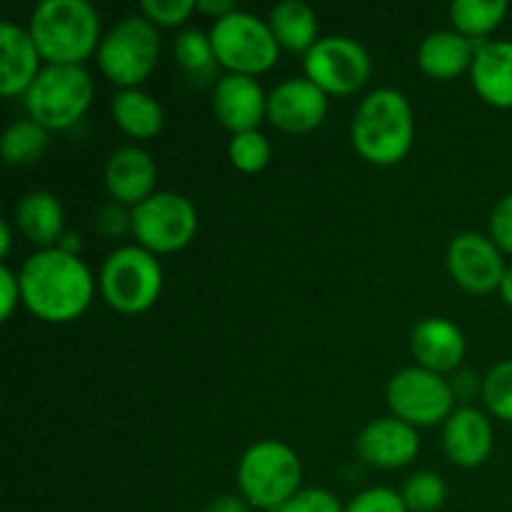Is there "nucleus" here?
Instances as JSON below:
<instances>
[{
  "mask_svg": "<svg viewBox=\"0 0 512 512\" xmlns=\"http://www.w3.org/2000/svg\"><path fill=\"white\" fill-rule=\"evenodd\" d=\"M18 278L23 303L30 313L50 323L78 318L93 298V275L88 265L60 248H43L30 255Z\"/></svg>",
  "mask_w": 512,
  "mask_h": 512,
  "instance_id": "f257e3e1",
  "label": "nucleus"
},
{
  "mask_svg": "<svg viewBox=\"0 0 512 512\" xmlns=\"http://www.w3.org/2000/svg\"><path fill=\"white\" fill-rule=\"evenodd\" d=\"M413 108L400 90L380 88L355 110L350 138L355 150L375 165H395L413 145Z\"/></svg>",
  "mask_w": 512,
  "mask_h": 512,
  "instance_id": "f03ea898",
  "label": "nucleus"
},
{
  "mask_svg": "<svg viewBox=\"0 0 512 512\" xmlns=\"http://www.w3.org/2000/svg\"><path fill=\"white\" fill-rule=\"evenodd\" d=\"M30 35L53 65H80L100 48V18L85 0H43L30 15Z\"/></svg>",
  "mask_w": 512,
  "mask_h": 512,
  "instance_id": "7ed1b4c3",
  "label": "nucleus"
},
{
  "mask_svg": "<svg viewBox=\"0 0 512 512\" xmlns=\"http://www.w3.org/2000/svg\"><path fill=\"white\" fill-rule=\"evenodd\" d=\"M303 465L280 440H260L245 450L238 465V485L250 505L275 510L300 493Z\"/></svg>",
  "mask_w": 512,
  "mask_h": 512,
  "instance_id": "20e7f679",
  "label": "nucleus"
},
{
  "mask_svg": "<svg viewBox=\"0 0 512 512\" xmlns=\"http://www.w3.org/2000/svg\"><path fill=\"white\" fill-rule=\"evenodd\" d=\"M93 100V80L83 65L48 63L25 93L30 118L48 130L70 128Z\"/></svg>",
  "mask_w": 512,
  "mask_h": 512,
  "instance_id": "39448f33",
  "label": "nucleus"
},
{
  "mask_svg": "<svg viewBox=\"0 0 512 512\" xmlns=\"http://www.w3.org/2000/svg\"><path fill=\"white\" fill-rule=\"evenodd\" d=\"M163 270L143 245H125L108 255L100 270V290L110 308L120 313H143L158 300Z\"/></svg>",
  "mask_w": 512,
  "mask_h": 512,
  "instance_id": "423d86ee",
  "label": "nucleus"
},
{
  "mask_svg": "<svg viewBox=\"0 0 512 512\" xmlns=\"http://www.w3.org/2000/svg\"><path fill=\"white\" fill-rule=\"evenodd\" d=\"M158 55L160 35L155 23L140 15H128L100 40L98 63L105 78L128 90L153 73Z\"/></svg>",
  "mask_w": 512,
  "mask_h": 512,
  "instance_id": "0eeeda50",
  "label": "nucleus"
},
{
  "mask_svg": "<svg viewBox=\"0 0 512 512\" xmlns=\"http://www.w3.org/2000/svg\"><path fill=\"white\" fill-rule=\"evenodd\" d=\"M215 58L230 73L255 75L273 68L278 60L280 43L275 40L268 23L253 13L235 10V13L218 18L210 30Z\"/></svg>",
  "mask_w": 512,
  "mask_h": 512,
  "instance_id": "6e6552de",
  "label": "nucleus"
},
{
  "mask_svg": "<svg viewBox=\"0 0 512 512\" xmlns=\"http://www.w3.org/2000/svg\"><path fill=\"white\" fill-rule=\"evenodd\" d=\"M133 233L145 250L173 253L193 240L198 228V213L185 195L153 193L130 213Z\"/></svg>",
  "mask_w": 512,
  "mask_h": 512,
  "instance_id": "1a4fd4ad",
  "label": "nucleus"
},
{
  "mask_svg": "<svg viewBox=\"0 0 512 512\" xmlns=\"http://www.w3.org/2000/svg\"><path fill=\"white\" fill-rule=\"evenodd\" d=\"M370 55L358 40L345 35L320 38L305 53V75L325 93L350 95L363 88L370 78Z\"/></svg>",
  "mask_w": 512,
  "mask_h": 512,
  "instance_id": "9d476101",
  "label": "nucleus"
},
{
  "mask_svg": "<svg viewBox=\"0 0 512 512\" xmlns=\"http://www.w3.org/2000/svg\"><path fill=\"white\" fill-rule=\"evenodd\" d=\"M455 393L440 373L425 368L400 370L388 383V403L395 418L415 428H430L453 415Z\"/></svg>",
  "mask_w": 512,
  "mask_h": 512,
  "instance_id": "9b49d317",
  "label": "nucleus"
},
{
  "mask_svg": "<svg viewBox=\"0 0 512 512\" xmlns=\"http://www.w3.org/2000/svg\"><path fill=\"white\" fill-rule=\"evenodd\" d=\"M450 275L468 293L483 295L500 288L505 275L500 248L480 233H460L448 248Z\"/></svg>",
  "mask_w": 512,
  "mask_h": 512,
  "instance_id": "f8f14e48",
  "label": "nucleus"
},
{
  "mask_svg": "<svg viewBox=\"0 0 512 512\" xmlns=\"http://www.w3.org/2000/svg\"><path fill=\"white\" fill-rule=\"evenodd\" d=\"M328 113V93L308 78H288L268 95V118L285 133H308Z\"/></svg>",
  "mask_w": 512,
  "mask_h": 512,
  "instance_id": "ddd939ff",
  "label": "nucleus"
},
{
  "mask_svg": "<svg viewBox=\"0 0 512 512\" xmlns=\"http://www.w3.org/2000/svg\"><path fill=\"white\" fill-rule=\"evenodd\" d=\"M355 450L375 468H403L420 450L418 430L400 418H380L365 425L355 440Z\"/></svg>",
  "mask_w": 512,
  "mask_h": 512,
  "instance_id": "4468645a",
  "label": "nucleus"
},
{
  "mask_svg": "<svg viewBox=\"0 0 512 512\" xmlns=\"http://www.w3.org/2000/svg\"><path fill=\"white\" fill-rule=\"evenodd\" d=\"M213 108L220 123L238 135L258 130L260 120L268 113V98L253 75L228 73L215 85Z\"/></svg>",
  "mask_w": 512,
  "mask_h": 512,
  "instance_id": "2eb2a0df",
  "label": "nucleus"
},
{
  "mask_svg": "<svg viewBox=\"0 0 512 512\" xmlns=\"http://www.w3.org/2000/svg\"><path fill=\"white\" fill-rule=\"evenodd\" d=\"M155 178H158L155 160L138 145L118 148L105 163V185L115 203H128L133 208L143 203L153 195Z\"/></svg>",
  "mask_w": 512,
  "mask_h": 512,
  "instance_id": "dca6fc26",
  "label": "nucleus"
},
{
  "mask_svg": "<svg viewBox=\"0 0 512 512\" xmlns=\"http://www.w3.org/2000/svg\"><path fill=\"white\" fill-rule=\"evenodd\" d=\"M40 58L43 55L30 30H23L15 23L0 25V93L8 98L28 93L33 80L43 70Z\"/></svg>",
  "mask_w": 512,
  "mask_h": 512,
  "instance_id": "f3484780",
  "label": "nucleus"
},
{
  "mask_svg": "<svg viewBox=\"0 0 512 512\" xmlns=\"http://www.w3.org/2000/svg\"><path fill=\"white\" fill-rule=\"evenodd\" d=\"M443 448L460 468H478L493 450V428L488 418L475 408L453 410L445 420Z\"/></svg>",
  "mask_w": 512,
  "mask_h": 512,
  "instance_id": "a211bd4d",
  "label": "nucleus"
},
{
  "mask_svg": "<svg viewBox=\"0 0 512 512\" xmlns=\"http://www.w3.org/2000/svg\"><path fill=\"white\" fill-rule=\"evenodd\" d=\"M413 355L418 358L420 368L445 373L458 368L465 355V335L455 323L445 318L420 320L410 335Z\"/></svg>",
  "mask_w": 512,
  "mask_h": 512,
  "instance_id": "6ab92c4d",
  "label": "nucleus"
},
{
  "mask_svg": "<svg viewBox=\"0 0 512 512\" xmlns=\"http://www.w3.org/2000/svg\"><path fill=\"white\" fill-rule=\"evenodd\" d=\"M470 80L485 103L512 108V40H490L475 48Z\"/></svg>",
  "mask_w": 512,
  "mask_h": 512,
  "instance_id": "aec40b11",
  "label": "nucleus"
},
{
  "mask_svg": "<svg viewBox=\"0 0 512 512\" xmlns=\"http://www.w3.org/2000/svg\"><path fill=\"white\" fill-rule=\"evenodd\" d=\"M475 48L458 30H435L420 43L418 65L440 80L455 78L473 65Z\"/></svg>",
  "mask_w": 512,
  "mask_h": 512,
  "instance_id": "412c9836",
  "label": "nucleus"
},
{
  "mask_svg": "<svg viewBox=\"0 0 512 512\" xmlns=\"http://www.w3.org/2000/svg\"><path fill=\"white\" fill-rule=\"evenodd\" d=\"M15 220L25 238L45 245V248L63 238V205L53 193L33 190V193L23 195L15 208Z\"/></svg>",
  "mask_w": 512,
  "mask_h": 512,
  "instance_id": "4be33fe9",
  "label": "nucleus"
},
{
  "mask_svg": "<svg viewBox=\"0 0 512 512\" xmlns=\"http://www.w3.org/2000/svg\"><path fill=\"white\" fill-rule=\"evenodd\" d=\"M270 30L283 48L308 53L318 43V15L303 0H283L270 10Z\"/></svg>",
  "mask_w": 512,
  "mask_h": 512,
  "instance_id": "5701e85b",
  "label": "nucleus"
},
{
  "mask_svg": "<svg viewBox=\"0 0 512 512\" xmlns=\"http://www.w3.org/2000/svg\"><path fill=\"white\" fill-rule=\"evenodd\" d=\"M113 120L133 138H153L163 128V108L153 95L128 88L113 98Z\"/></svg>",
  "mask_w": 512,
  "mask_h": 512,
  "instance_id": "b1692460",
  "label": "nucleus"
},
{
  "mask_svg": "<svg viewBox=\"0 0 512 512\" xmlns=\"http://www.w3.org/2000/svg\"><path fill=\"white\" fill-rule=\"evenodd\" d=\"M48 143V128L35 123L33 118H25L15 120V123H10L5 128L0 148H3V158L8 165H28L35 163L45 153Z\"/></svg>",
  "mask_w": 512,
  "mask_h": 512,
  "instance_id": "393cba45",
  "label": "nucleus"
},
{
  "mask_svg": "<svg viewBox=\"0 0 512 512\" xmlns=\"http://www.w3.org/2000/svg\"><path fill=\"white\" fill-rule=\"evenodd\" d=\"M508 13L505 0H453L450 18L465 38H480L498 28Z\"/></svg>",
  "mask_w": 512,
  "mask_h": 512,
  "instance_id": "a878e982",
  "label": "nucleus"
},
{
  "mask_svg": "<svg viewBox=\"0 0 512 512\" xmlns=\"http://www.w3.org/2000/svg\"><path fill=\"white\" fill-rule=\"evenodd\" d=\"M175 60H178L180 68L195 80H205L215 73V50L210 43V35H205L203 30H183V33L175 38L173 45Z\"/></svg>",
  "mask_w": 512,
  "mask_h": 512,
  "instance_id": "bb28decb",
  "label": "nucleus"
},
{
  "mask_svg": "<svg viewBox=\"0 0 512 512\" xmlns=\"http://www.w3.org/2000/svg\"><path fill=\"white\" fill-rule=\"evenodd\" d=\"M403 503L413 512H435L448 498L443 478L435 473H415L403 485Z\"/></svg>",
  "mask_w": 512,
  "mask_h": 512,
  "instance_id": "cd10ccee",
  "label": "nucleus"
},
{
  "mask_svg": "<svg viewBox=\"0 0 512 512\" xmlns=\"http://www.w3.org/2000/svg\"><path fill=\"white\" fill-rule=\"evenodd\" d=\"M230 163L243 173H258L268 165L270 160V143L260 130H248V133H238L230 140Z\"/></svg>",
  "mask_w": 512,
  "mask_h": 512,
  "instance_id": "c85d7f7f",
  "label": "nucleus"
},
{
  "mask_svg": "<svg viewBox=\"0 0 512 512\" xmlns=\"http://www.w3.org/2000/svg\"><path fill=\"white\" fill-rule=\"evenodd\" d=\"M483 398L498 418L512 423V360H505L490 370L488 378L483 380Z\"/></svg>",
  "mask_w": 512,
  "mask_h": 512,
  "instance_id": "c756f323",
  "label": "nucleus"
},
{
  "mask_svg": "<svg viewBox=\"0 0 512 512\" xmlns=\"http://www.w3.org/2000/svg\"><path fill=\"white\" fill-rule=\"evenodd\" d=\"M270 512H345V510L340 508V500L335 498L330 490L308 488V490H300V493L293 495L288 503H283L280 508Z\"/></svg>",
  "mask_w": 512,
  "mask_h": 512,
  "instance_id": "7c9ffc66",
  "label": "nucleus"
},
{
  "mask_svg": "<svg viewBox=\"0 0 512 512\" xmlns=\"http://www.w3.org/2000/svg\"><path fill=\"white\" fill-rule=\"evenodd\" d=\"M345 512H408L403 495L390 488H370L355 495Z\"/></svg>",
  "mask_w": 512,
  "mask_h": 512,
  "instance_id": "2f4dec72",
  "label": "nucleus"
},
{
  "mask_svg": "<svg viewBox=\"0 0 512 512\" xmlns=\"http://www.w3.org/2000/svg\"><path fill=\"white\" fill-rule=\"evenodd\" d=\"M145 18L150 23L158 25H180L195 8L198 3L195 0H143L140 3Z\"/></svg>",
  "mask_w": 512,
  "mask_h": 512,
  "instance_id": "473e14b6",
  "label": "nucleus"
},
{
  "mask_svg": "<svg viewBox=\"0 0 512 512\" xmlns=\"http://www.w3.org/2000/svg\"><path fill=\"white\" fill-rule=\"evenodd\" d=\"M490 233L500 250L512 253V193L495 205L493 218H490Z\"/></svg>",
  "mask_w": 512,
  "mask_h": 512,
  "instance_id": "72a5a7b5",
  "label": "nucleus"
},
{
  "mask_svg": "<svg viewBox=\"0 0 512 512\" xmlns=\"http://www.w3.org/2000/svg\"><path fill=\"white\" fill-rule=\"evenodd\" d=\"M23 300V290H20V278L10 268H0V315L8 320L13 315L15 305Z\"/></svg>",
  "mask_w": 512,
  "mask_h": 512,
  "instance_id": "f704fd0d",
  "label": "nucleus"
},
{
  "mask_svg": "<svg viewBox=\"0 0 512 512\" xmlns=\"http://www.w3.org/2000/svg\"><path fill=\"white\" fill-rule=\"evenodd\" d=\"M123 203H113V205H105L98 215V230L105 235H118L125 233L128 228H133V218L120 208Z\"/></svg>",
  "mask_w": 512,
  "mask_h": 512,
  "instance_id": "c9c22d12",
  "label": "nucleus"
},
{
  "mask_svg": "<svg viewBox=\"0 0 512 512\" xmlns=\"http://www.w3.org/2000/svg\"><path fill=\"white\" fill-rule=\"evenodd\" d=\"M205 512H253L250 510V503L240 495H220V498H213L208 503Z\"/></svg>",
  "mask_w": 512,
  "mask_h": 512,
  "instance_id": "e433bc0d",
  "label": "nucleus"
},
{
  "mask_svg": "<svg viewBox=\"0 0 512 512\" xmlns=\"http://www.w3.org/2000/svg\"><path fill=\"white\" fill-rule=\"evenodd\" d=\"M198 10L205 15H215V18H225L238 8H235L233 0H198Z\"/></svg>",
  "mask_w": 512,
  "mask_h": 512,
  "instance_id": "4c0bfd02",
  "label": "nucleus"
},
{
  "mask_svg": "<svg viewBox=\"0 0 512 512\" xmlns=\"http://www.w3.org/2000/svg\"><path fill=\"white\" fill-rule=\"evenodd\" d=\"M58 248L65 250V253H70V255H78V250H80V238H78V235H75V233H63V238H60Z\"/></svg>",
  "mask_w": 512,
  "mask_h": 512,
  "instance_id": "58836bf2",
  "label": "nucleus"
},
{
  "mask_svg": "<svg viewBox=\"0 0 512 512\" xmlns=\"http://www.w3.org/2000/svg\"><path fill=\"white\" fill-rule=\"evenodd\" d=\"M500 295H503L505 303H508L512 308V268L505 270L503 280H500Z\"/></svg>",
  "mask_w": 512,
  "mask_h": 512,
  "instance_id": "ea45409f",
  "label": "nucleus"
},
{
  "mask_svg": "<svg viewBox=\"0 0 512 512\" xmlns=\"http://www.w3.org/2000/svg\"><path fill=\"white\" fill-rule=\"evenodd\" d=\"M8 253H10V225L8 220H3V223H0V255L8 258Z\"/></svg>",
  "mask_w": 512,
  "mask_h": 512,
  "instance_id": "a19ab883",
  "label": "nucleus"
}]
</instances>
